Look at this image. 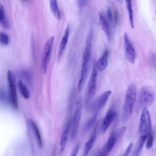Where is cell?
Masks as SVG:
<instances>
[{"instance_id": "cell-3", "label": "cell", "mask_w": 156, "mask_h": 156, "mask_svg": "<svg viewBox=\"0 0 156 156\" xmlns=\"http://www.w3.org/2000/svg\"><path fill=\"white\" fill-rule=\"evenodd\" d=\"M155 91L152 87L146 85L140 88L136 96V107L138 110L143 109L144 107L148 108L154 102Z\"/></svg>"}, {"instance_id": "cell-1", "label": "cell", "mask_w": 156, "mask_h": 156, "mask_svg": "<svg viewBox=\"0 0 156 156\" xmlns=\"http://www.w3.org/2000/svg\"><path fill=\"white\" fill-rule=\"evenodd\" d=\"M93 37V29L91 27L89 30V32L87 34L86 41H85V44L84 49L83 51L82 63V66L80 69V77L78 82V85H77L78 92H80L82 91L85 85V83L87 79L89 63L90 61L91 51H92Z\"/></svg>"}, {"instance_id": "cell-13", "label": "cell", "mask_w": 156, "mask_h": 156, "mask_svg": "<svg viewBox=\"0 0 156 156\" xmlns=\"http://www.w3.org/2000/svg\"><path fill=\"white\" fill-rule=\"evenodd\" d=\"M108 56L109 52L107 49H105L103 52L101 57L99 58L95 65L97 71L99 72H102L106 69L108 63Z\"/></svg>"}, {"instance_id": "cell-21", "label": "cell", "mask_w": 156, "mask_h": 156, "mask_svg": "<svg viewBox=\"0 0 156 156\" xmlns=\"http://www.w3.org/2000/svg\"><path fill=\"white\" fill-rule=\"evenodd\" d=\"M0 24L4 28L6 29H9L10 27L9 23L5 16L3 5L1 4H0Z\"/></svg>"}, {"instance_id": "cell-12", "label": "cell", "mask_w": 156, "mask_h": 156, "mask_svg": "<svg viewBox=\"0 0 156 156\" xmlns=\"http://www.w3.org/2000/svg\"><path fill=\"white\" fill-rule=\"evenodd\" d=\"M118 136V134L116 133L114 131L110 133L106 144L100 151V153L99 154V155H106L113 149L116 142Z\"/></svg>"}, {"instance_id": "cell-5", "label": "cell", "mask_w": 156, "mask_h": 156, "mask_svg": "<svg viewBox=\"0 0 156 156\" xmlns=\"http://www.w3.org/2000/svg\"><path fill=\"white\" fill-rule=\"evenodd\" d=\"M7 80L9 86V100L11 105L13 108H17L18 106V98L16 94V86L15 76L13 71H8L7 74Z\"/></svg>"}, {"instance_id": "cell-16", "label": "cell", "mask_w": 156, "mask_h": 156, "mask_svg": "<svg viewBox=\"0 0 156 156\" xmlns=\"http://www.w3.org/2000/svg\"><path fill=\"white\" fill-rule=\"evenodd\" d=\"M99 17V25H100L102 30L105 33L107 39L110 41L112 38V35H111L110 27L109 24L108 23V21L107 20L106 18L102 13H100Z\"/></svg>"}, {"instance_id": "cell-24", "label": "cell", "mask_w": 156, "mask_h": 156, "mask_svg": "<svg viewBox=\"0 0 156 156\" xmlns=\"http://www.w3.org/2000/svg\"><path fill=\"white\" fill-rule=\"evenodd\" d=\"M146 140H147L146 148L147 149H149L153 146V144H154V134L152 130L147 134Z\"/></svg>"}, {"instance_id": "cell-4", "label": "cell", "mask_w": 156, "mask_h": 156, "mask_svg": "<svg viewBox=\"0 0 156 156\" xmlns=\"http://www.w3.org/2000/svg\"><path fill=\"white\" fill-rule=\"evenodd\" d=\"M82 99L81 98H80L76 101L74 114H73L72 119L71 120L70 136L72 140L76 138L78 132V129H79L80 121L81 118V115H82Z\"/></svg>"}, {"instance_id": "cell-6", "label": "cell", "mask_w": 156, "mask_h": 156, "mask_svg": "<svg viewBox=\"0 0 156 156\" xmlns=\"http://www.w3.org/2000/svg\"><path fill=\"white\" fill-rule=\"evenodd\" d=\"M54 41V36L50 37L48 39L43 48V55H42L41 63V70L43 74H45L47 71V67H48V63L51 55Z\"/></svg>"}, {"instance_id": "cell-2", "label": "cell", "mask_w": 156, "mask_h": 156, "mask_svg": "<svg viewBox=\"0 0 156 156\" xmlns=\"http://www.w3.org/2000/svg\"><path fill=\"white\" fill-rule=\"evenodd\" d=\"M136 89L134 84L129 85L126 90L124 97V102L122 107L121 121L127 122L130 118L136 104Z\"/></svg>"}, {"instance_id": "cell-25", "label": "cell", "mask_w": 156, "mask_h": 156, "mask_svg": "<svg viewBox=\"0 0 156 156\" xmlns=\"http://www.w3.org/2000/svg\"><path fill=\"white\" fill-rule=\"evenodd\" d=\"M98 113H94V115L87 122L85 126V130H88L90 128H91L92 127V126L93 125V124L94 123L96 119V117H97Z\"/></svg>"}, {"instance_id": "cell-28", "label": "cell", "mask_w": 156, "mask_h": 156, "mask_svg": "<svg viewBox=\"0 0 156 156\" xmlns=\"http://www.w3.org/2000/svg\"><path fill=\"white\" fill-rule=\"evenodd\" d=\"M79 147H80V144H77L75 147L73 149L72 152H71V156H76L77 155L78 152H79Z\"/></svg>"}, {"instance_id": "cell-11", "label": "cell", "mask_w": 156, "mask_h": 156, "mask_svg": "<svg viewBox=\"0 0 156 156\" xmlns=\"http://www.w3.org/2000/svg\"><path fill=\"white\" fill-rule=\"evenodd\" d=\"M116 112L113 109L111 108L110 109L107 113H106L105 116H104L101 126V132L104 133L105 132V131L108 129V128L109 127V126L111 125V124L113 122V121H114L115 117H116Z\"/></svg>"}, {"instance_id": "cell-22", "label": "cell", "mask_w": 156, "mask_h": 156, "mask_svg": "<svg viewBox=\"0 0 156 156\" xmlns=\"http://www.w3.org/2000/svg\"><path fill=\"white\" fill-rule=\"evenodd\" d=\"M18 87L19 88L20 91L21 95L23 96V97L26 99H29L30 96V92H29L28 88H27V87L26 86V85L21 80H19L18 82Z\"/></svg>"}, {"instance_id": "cell-20", "label": "cell", "mask_w": 156, "mask_h": 156, "mask_svg": "<svg viewBox=\"0 0 156 156\" xmlns=\"http://www.w3.org/2000/svg\"><path fill=\"white\" fill-rule=\"evenodd\" d=\"M50 3V8L52 12V13L55 16V18L58 20H60L61 19V13L60 11L57 4V0H49Z\"/></svg>"}, {"instance_id": "cell-9", "label": "cell", "mask_w": 156, "mask_h": 156, "mask_svg": "<svg viewBox=\"0 0 156 156\" xmlns=\"http://www.w3.org/2000/svg\"><path fill=\"white\" fill-rule=\"evenodd\" d=\"M124 46V52L126 58L130 63H134L136 58V52L135 48L130 40L128 34L125 32L123 35Z\"/></svg>"}, {"instance_id": "cell-30", "label": "cell", "mask_w": 156, "mask_h": 156, "mask_svg": "<svg viewBox=\"0 0 156 156\" xmlns=\"http://www.w3.org/2000/svg\"><path fill=\"white\" fill-rule=\"evenodd\" d=\"M3 98V92L0 91V99H2Z\"/></svg>"}, {"instance_id": "cell-27", "label": "cell", "mask_w": 156, "mask_h": 156, "mask_svg": "<svg viewBox=\"0 0 156 156\" xmlns=\"http://www.w3.org/2000/svg\"><path fill=\"white\" fill-rule=\"evenodd\" d=\"M133 146V143L132 142H130V143H129V144L128 145V146H127V149H126V151H125V153L123 155H124V156L128 155L130 153Z\"/></svg>"}, {"instance_id": "cell-8", "label": "cell", "mask_w": 156, "mask_h": 156, "mask_svg": "<svg viewBox=\"0 0 156 156\" xmlns=\"http://www.w3.org/2000/svg\"><path fill=\"white\" fill-rule=\"evenodd\" d=\"M98 77V71L96 69L95 65H93L90 74V76L88 83L87 94L86 98V104H88L92 98L94 96L96 89V82Z\"/></svg>"}, {"instance_id": "cell-17", "label": "cell", "mask_w": 156, "mask_h": 156, "mask_svg": "<svg viewBox=\"0 0 156 156\" xmlns=\"http://www.w3.org/2000/svg\"><path fill=\"white\" fill-rule=\"evenodd\" d=\"M29 122L31 130L32 131L33 135L35 137V141L37 142L38 146L40 147H42V146H43L42 138H41V134L40 132V130H39L37 125L32 120H29Z\"/></svg>"}, {"instance_id": "cell-19", "label": "cell", "mask_w": 156, "mask_h": 156, "mask_svg": "<svg viewBox=\"0 0 156 156\" xmlns=\"http://www.w3.org/2000/svg\"><path fill=\"white\" fill-rule=\"evenodd\" d=\"M96 128L94 129L93 132L92 133L90 139L87 141V142L85 143V146H84V150H83V152H84V155H87L90 152V151L94 143V141L96 140Z\"/></svg>"}, {"instance_id": "cell-26", "label": "cell", "mask_w": 156, "mask_h": 156, "mask_svg": "<svg viewBox=\"0 0 156 156\" xmlns=\"http://www.w3.org/2000/svg\"><path fill=\"white\" fill-rule=\"evenodd\" d=\"M0 43L3 45H7L9 44V37L6 34L0 32Z\"/></svg>"}, {"instance_id": "cell-23", "label": "cell", "mask_w": 156, "mask_h": 156, "mask_svg": "<svg viewBox=\"0 0 156 156\" xmlns=\"http://www.w3.org/2000/svg\"><path fill=\"white\" fill-rule=\"evenodd\" d=\"M126 7L127 9L128 14H129V18L130 24L132 28H134V23H133V13L132 9V1L131 0H126Z\"/></svg>"}, {"instance_id": "cell-15", "label": "cell", "mask_w": 156, "mask_h": 156, "mask_svg": "<svg viewBox=\"0 0 156 156\" xmlns=\"http://www.w3.org/2000/svg\"><path fill=\"white\" fill-rule=\"evenodd\" d=\"M70 127H71V120H69L66 124L61 135L60 141V149L61 152H63L65 149L66 144L68 140V134L70 130Z\"/></svg>"}, {"instance_id": "cell-18", "label": "cell", "mask_w": 156, "mask_h": 156, "mask_svg": "<svg viewBox=\"0 0 156 156\" xmlns=\"http://www.w3.org/2000/svg\"><path fill=\"white\" fill-rule=\"evenodd\" d=\"M146 139H147V134H144V135H141V136L138 140L136 146H135V149H134V151H133V155L138 156L140 155Z\"/></svg>"}, {"instance_id": "cell-10", "label": "cell", "mask_w": 156, "mask_h": 156, "mask_svg": "<svg viewBox=\"0 0 156 156\" xmlns=\"http://www.w3.org/2000/svg\"><path fill=\"white\" fill-rule=\"evenodd\" d=\"M112 93L111 90H107L104 93H102L93 102L90 107L91 110L94 113H98L99 111L106 104Z\"/></svg>"}, {"instance_id": "cell-29", "label": "cell", "mask_w": 156, "mask_h": 156, "mask_svg": "<svg viewBox=\"0 0 156 156\" xmlns=\"http://www.w3.org/2000/svg\"><path fill=\"white\" fill-rule=\"evenodd\" d=\"M88 2V0H77V5L79 7L82 8L86 5L87 2Z\"/></svg>"}, {"instance_id": "cell-14", "label": "cell", "mask_w": 156, "mask_h": 156, "mask_svg": "<svg viewBox=\"0 0 156 156\" xmlns=\"http://www.w3.org/2000/svg\"><path fill=\"white\" fill-rule=\"evenodd\" d=\"M69 26H68L66 28V30L65 31L64 35L62 38V40L60 41V46L58 48V55H57V59L58 60L60 59V58L62 57L64 51L66 47L68 41V39H69Z\"/></svg>"}, {"instance_id": "cell-7", "label": "cell", "mask_w": 156, "mask_h": 156, "mask_svg": "<svg viewBox=\"0 0 156 156\" xmlns=\"http://www.w3.org/2000/svg\"><path fill=\"white\" fill-rule=\"evenodd\" d=\"M152 130L151 119L150 114L147 107H144L142 109V112L140 116L138 130L141 135L147 134Z\"/></svg>"}]
</instances>
